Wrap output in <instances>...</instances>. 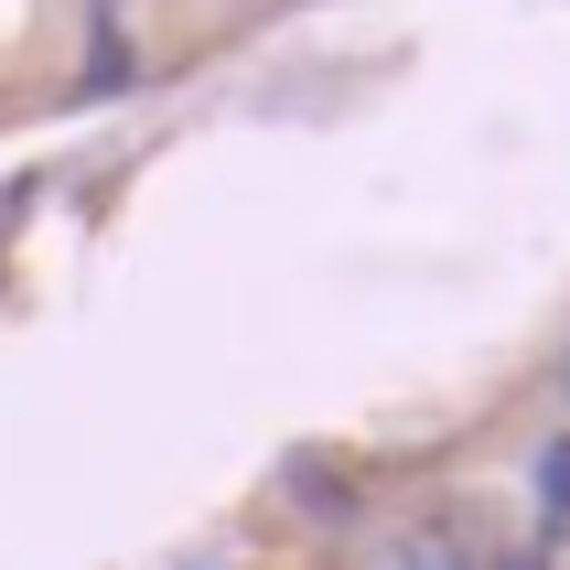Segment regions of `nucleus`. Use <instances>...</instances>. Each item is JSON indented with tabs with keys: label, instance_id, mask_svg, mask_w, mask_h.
Wrapping results in <instances>:
<instances>
[{
	"label": "nucleus",
	"instance_id": "nucleus-1",
	"mask_svg": "<svg viewBox=\"0 0 570 570\" xmlns=\"http://www.w3.org/2000/svg\"><path fill=\"white\" fill-rule=\"evenodd\" d=\"M366 570H463V560H452V539H431V528H399V539H377Z\"/></svg>",
	"mask_w": 570,
	"mask_h": 570
},
{
	"label": "nucleus",
	"instance_id": "nucleus-2",
	"mask_svg": "<svg viewBox=\"0 0 570 570\" xmlns=\"http://www.w3.org/2000/svg\"><path fill=\"white\" fill-rule=\"evenodd\" d=\"M539 495H549V517L570 528V442H549V463H539Z\"/></svg>",
	"mask_w": 570,
	"mask_h": 570
}]
</instances>
